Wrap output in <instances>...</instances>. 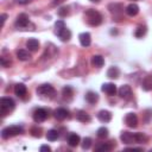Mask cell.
I'll return each mask as SVG.
<instances>
[{
    "label": "cell",
    "mask_w": 152,
    "mask_h": 152,
    "mask_svg": "<svg viewBox=\"0 0 152 152\" xmlns=\"http://www.w3.org/2000/svg\"><path fill=\"white\" fill-rule=\"evenodd\" d=\"M84 18H86V21L90 25V26H99L101 23H102V15L95 11V10H87L84 12Z\"/></svg>",
    "instance_id": "cell-1"
},
{
    "label": "cell",
    "mask_w": 152,
    "mask_h": 152,
    "mask_svg": "<svg viewBox=\"0 0 152 152\" xmlns=\"http://www.w3.org/2000/svg\"><path fill=\"white\" fill-rule=\"evenodd\" d=\"M24 132V128L19 125H11L8 127H5L1 131V138L2 139H8L11 137H15L18 134H21Z\"/></svg>",
    "instance_id": "cell-2"
},
{
    "label": "cell",
    "mask_w": 152,
    "mask_h": 152,
    "mask_svg": "<svg viewBox=\"0 0 152 152\" xmlns=\"http://www.w3.org/2000/svg\"><path fill=\"white\" fill-rule=\"evenodd\" d=\"M14 106L15 103L11 97H1L0 99V114L5 116L7 113L14 109Z\"/></svg>",
    "instance_id": "cell-3"
},
{
    "label": "cell",
    "mask_w": 152,
    "mask_h": 152,
    "mask_svg": "<svg viewBox=\"0 0 152 152\" xmlns=\"http://www.w3.org/2000/svg\"><path fill=\"white\" fill-rule=\"evenodd\" d=\"M37 94L45 99H53L56 95V90L50 84H42L37 88Z\"/></svg>",
    "instance_id": "cell-4"
},
{
    "label": "cell",
    "mask_w": 152,
    "mask_h": 152,
    "mask_svg": "<svg viewBox=\"0 0 152 152\" xmlns=\"http://www.w3.org/2000/svg\"><path fill=\"white\" fill-rule=\"evenodd\" d=\"M49 118V112L45 108H37L33 112V120L36 122H43Z\"/></svg>",
    "instance_id": "cell-5"
},
{
    "label": "cell",
    "mask_w": 152,
    "mask_h": 152,
    "mask_svg": "<svg viewBox=\"0 0 152 152\" xmlns=\"http://www.w3.org/2000/svg\"><path fill=\"white\" fill-rule=\"evenodd\" d=\"M118 93H119L120 97H122L124 100H131L132 96H133L132 89H131V87H129L128 84H124V86H121V87L119 88Z\"/></svg>",
    "instance_id": "cell-6"
},
{
    "label": "cell",
    "mask_w": 152,
    "mask_h": 152,
    "mask_svg": "<svg viewBox=\"0 0 152 152\" xmlns=\"http://www.w3.org/2000/svg\"><path fill=\"white\" fill-rule=\"evenodd\" d=\"M125 124L131 127V128H134L138 126V116L135 113H127L126 116H125Z\"/></svg>",
    "instance_id": "cell-7"
},
{
    "label": "cell",
    "mask_w": 152,
    "mask_h": 152,
    "mask_svg": "<svg viewBox=\"0 0 152 152\" xmlns=\"http://www.w3.org/2000/svg\"><path fill=\"white\" fill-rule=\"evenodd\" d=\"M120 139L124 144H134V142H137L135 133H131V132H122L121 135H120Z\"/></svg>",
    "instance_id": "cell-8"
},
{
    "label": "cell",
    "mask_w": 152,
    "mask_h": 152,
    "mask_svg": "<svg viewBox=\"0 0 152 152\" xmlns=\"http://www.w3.org/2000/svg\"><path fill=\"white\" fill-rule=\"evenodd\" d=\"M30 23V19H28V15L25 14V13H21L17 17V20H15V26L18 27H26Z\"/></svg>",
    "instance_id": "cell-9"
},
{
    "label": "cell",
    "mask_w": 152,
    "mask_h": 152,
    "mask_svg": "<svg viewBox=\"0 0 152 152\" xmlns=\"http://www.w3.org/2000/svg\"><path fill=\"white\" fill-rule=\"evenodd\" d=\"M101 90L104 91L107 95L113 96L116 93V86L114 83H103L102 87H101Z\"/></svg>",
    "instance_id": "cell-10"
},
{
    "label": "cell",
    "mask_w": 152,
    "mask_h": 152,
    "mask_svg": "<svg viewBox=\"0 0 152 152\" xmlns=\"http://www.w3.org/2000/svg\"><path fill=\"white\" fill-rule=\"evenodd\" d=\"M14 93H15V95L18 96V97H25V95L27 94V89H26V86H24L23 83H18V84H15V87H14Z\"/></svg>",
    "instance_id": "cell-11"
},
{
    "label": "cell",
    "mask_w": 152,
    "mask_h": 152,
    "mask_svg": "<svg viewBox=\"0 0 152 152\" xmlns=\"http://www.w3.org/2000/svg\"><path fill=\"white\" fill-rule=\"evenodd\" d=\"M53 114H55V118L57 120H64V119H66V118L70 116L69 115V110H66L65 108H57L53 112Z\"/></svg>",
    "instance_id": "cell-12"
},
{
    "label": "cell",
    "mask_w": 152,
    "mask_h": 152,
    "mask_svg": "<svg viewBox=\"0 0 152 152\" xmlns=\"http://www.w3.org/2000/svg\"><path fill=\"white\" fill-rule=\"evenodd\" d=\"M97 119H99L101 122H109V121L112 120V113L108 112V110L102 109V110H100V112L97 113Z\"/></svg>",
    "instance_id": "cell-13"
},
{
    "label": "cell",
    "mask_w": 152,
    "mask_h": 152,
    "mask_svg": "<svg viewBox=\"0 0 152 152\" xmlns=\"http://www.w3.org/2000/svg\"><path fill=\"white\" fill-rule=\"evenodd\" d=\"M78 39H80V43H81V45H82V46L87 48V46H89V45H90L91 39H90V34H89L88 32H82V33H80Z\"/></svg>",
    "instance_id": "cell-14"
},
{
    "label": "cell",
    "mask_w": 152,
    "mask_h": 152,
    "mask_svg": "<svg viewBox=\"0 0 152 152\" xmlns=\"http://www.w3.org/2000/svg\"><path fill=\"white\" fill-rule=\"evenodd\" d=\"M80 141H81V138H80L78 134H76V133H70V134L68 135V144H69V146L76 147V146L80 144Z\"/></svg>",
    "instance_id": "cell-15"
},
{
    "label": "cell",
    "mask_w": 152,
    "mask_h": 152,
    "mask_svg": "<svg viewBox=\"0 0 152 152\" xmlns=\"http://www.w3.org/2000/svg\"><path fill=\"white\" fill-rule=\"evenodd\" d=\"M15 55H17L18 59H19V61H23V62L28 61V59L31 58V55L28 53V51H26V50H24V49L17 50V51H15Z\"/></svg>",
    "instance_id": "cell-16"
},
{
    "label": "cell",
    "mask_w": 152,
    "mask_h": 152,
    "mask_svg": "<svg viewBox=\"0 0 152 152\" xmlns=\"http://www.w3.org/2000/svg\"><path fill=\"white\" fill-rule=\"evenodd\" d=\"M138 12H139V6L137 5V4H129L127 7H126V13H127V15H129V17H134V15H137L138 14Z\"/></svg>",
    "instance_id": "cell-17"
},
{
    "label": "cell",
    "mask_w": 152,
    "mask_h": 152,
    "mask_svg": "<svg viewBox=\"0 0 152 152\" xmlns=\"http://www.w3.org/2000/svg\"><path fill=\"white\" fill-rule=\"evenodd\" d=\"M26 48L30 50V51H37L39 49V42L36 39V38H30L27 42H26Z\"/></svg>",
    "instance_id": "cell-18"
},
{
    "label": "cell",
    "mask_w": 152,
    "mask_h": 152,
    "mask_svg": "<svg viewBox=\"0 0 152 152\" xmlns=\"http://www.w3.org/2000/svg\"><path fill=\"white\" fill-rule=\"evenodd\" d=\"M91 64H93V66L101 68V66H103V64H104V59H103V57L100 56V55H94V56L91 57Z\"/></svg>",
    "instance_id": "cell-19"
},
{
    "label": "cell",
    "mask_w": 152,
    "mask_h": 152,
    "mask_svg": "<svg viewBox=\"0 0 152 152\" xmlns=\"http://www.w3.org/2000/svg\"><path fill=\"white\" fill-rule=\"evenodd\" d=\"M76 118H77V120L81 121V122H89V121L91 120L90 115H89L87 112H84V110H78L77 114H76Z\"/></svg>",
    "instance_id": "cell-20"
},
{
    "label": "cell",
    "mask_w": 152,
    "mask_h": 152,
    "mask_svg": "<svg viewBox=\"0 0 152 152\" xmlns=\"http://www.w3.org/2000/svg\"><path fill=\"white\" fill-rule=\"evenodd\" d=\"M86 100L87 102H89L90 104H94L99 101V95L95 93V91H88L86 94Z\"/></svg>",
    "instance_id": "cell-21"
},
{
    "label": "cell",
    "mask_w": 152,
    "mask_h": 152,
    "mask_svg": "<svg viewBox=\"0 0 152 152\" xmlns=\"http://www.w3.org/2000/svg\"><path fill=\"white\" fill-rule=\"evenodd\" d=\"M107 76L109 78H118L120 76V70L118 66H110L108 70H107Z\"/></svg>",
    "instance_id": "cell-22"
},
{
    "label": "cell",
    "mask_w": 152,
    "mask_h": 152,
    "mask_svg": "<svg viewBox=\"0 0 152 152\" xmlns=\"http://www.w3.org/2000/svg\"><path fill=\"white\" fill-rule=\"evenodd\" d=\"M112 147H113L112 144H109V142H102V144H99V145L95 146V151H97V152H107V151H110Z\"/></svg>",
    "instance_id": "cell-23"
},
{
    "label": "cell",
    "mask_w": 152,
    "mask_h": 152,
    "mask_svg": "<svg viewBox=\"0 0 152 152\" xmlns=\"http://www.w3.org/2000/svg\"><path fill=\"white\" fill-rule=\"evenodd\" d=\"M141 87L144 90H152V75H148L142 80Z\"/></svg>",
    "instance_id": "cell-24"
},
{
    "label": "cell",
    "mask_w": 152,
    "mask_h": 152,
    "mask_svg": "<svg viewBox=\"0 0 152 152\" xmlns=\"http://www.w3.org/2000/svg\"><path fill=\"white\" fill-rule=\"evenodd\" d=\"M57 36L59 37V39L62 42H68L70 39V37H71V32L68 28H64L63 31H61L59 33H57Z\"/></svg>",
    "instance_id": "cell-25"
},
{
    "label": "cell",
    "mask_w": 152,
    "mask_h": 152,
    "mask_svg": "<svg viewBox=\"0 0 152 152\" xmlns=\"http://www.w3.org/2000/svg\"><path fill=\"white\" fill-rule=\"evenodd\" d=\"M108 10L112 13L118 14V13H121V11L124 10V7H122L121 4H110V5H108Z\"/></svg>",
    "instance_id": "cell-26"
},
{
    "label": "cell",
    "mask_w": 152,
    "mask_h": 152,
    "mask_svg": "<svg viewBox=\"0 0 152 152\" xmlns=\"http://www.w3.org/2000/svg\"><path fill=\"white\" fill-rule=\"evenodd\" d=\"M62 95H63V97H64V99L70 100V99L72 97V95H74V90H72V88H71V87H69V86L64 87V88L62 89Z\"/></svg>",
    "instance_id": "cell-27"
},
{
    "label": "cell",
    "mask_w": 152,
    "mask_h": 152,
    "mask_svg": "<svg viewBox=\"0 0 152 152\" xmlns=\"http://www.w3.org/2000/svg\"><path fill=\"white\" fill-rule=\"evenodd\" d=\"M146 32H147V28H146V26H142V25H140V26H138V27L135 28L134 36H135L137 38H142V37L146 34Z\"/></svg>",
    "instance_id": "cell-28"
},
{
    "label": "cell",
    "mask_w": 152,
    "mask_h": 152,
    "mask_svg": "<svg viewBox=\"0 0 152 152\" xmlns=\"http://www.w3.org/2000/svg\"><path fill=\"white\" fill-rule=\"evenodd\" d=\"M57 138H58V132H57L56 129H50V131H48V133H46V139H48L49 141H55V140H57Z\"/></svg>",
    "instance_id": "cell-29"
},
{
    "label": "cell",
    "mask_w": 152,
    "mask_h": 152,
    "mask_svg": "<svg viewBox=\"0 0 152 152\" xmlns=\"http://www.w3.org/2000/svg\"><path fill=\"white\" fill-rule=\"evenodd\" d=\"M64 28H66V26H65V23H64L63 20H57V21L55 23V31H56V34L59 33L61 31H63Z\"/></svg>",
    "instance_id": "cell-30"
},
{
    "label": "cell",
    "mask_w": 152,
    "mask_h": 152,
    "mask_svg": "<svg viewBox=\"0 0 152 152\" xmlns=\"http://www.w3.org/2000/svg\"><path fill=\"white\" fill-rule=\"evenodd\" d=\"M96 135H97L99 138H101V139L107 138V137H108V128H106V127H100V128L97 129V132H96Z\"/></svg>",
    "instance_id": "cell-31"
},
{
    "label": "cell",
    "mask_w": 152,
    "mask_h": 152,
    "mask_svg": "<svg viewBox=\"0 0 152 152\" xmlns=\"http://www.w3.org/2000/svg\"><path fill=\"white\" fill-rule=\"evenodd\" d=\"M81 146H82V148L83 150H88L90 146H91V139L90 138H84L83 140H82V144H81Z\"/></svg>",
    "instance_id": "cell-32"
},
{
    "label": "cell",
    "mask_w": 152,
    "mask_h": 152,
    "mask_svg": "<svg viewBox=\"0 0 152 152\" xmlns=\"http://www.w3.org/2000/svg\"><path fill=\"white\" fill-rule=\"evenodd\" d=\"M31 133H32L33 137H36V138H40V137H42V128L32 127V128H31Z\"/></svg>",
    "instance_id": "cell-33"
},
{
    "label": "cell",
    "mask_w": 152,
    "mask_h": 152,
    "mask_svg": "<svg viewBox=\"0 0 152 152\" xmlns=\"http://www.w3.org/2000/svg\"><path fill=\"white\" fill-rule=\"evenodd\" d=\"M135 139L137 142H145L147 140V137L144 133H135Z\"/></svg>",
    "instance_id": "cell-34"
},
{
    "label": "cell",
    "mask_w": 152,
    "mask_h": 152,
    "mask_svg": "<svg viewBox=\"0 0 152 152\" xmlns=\"http://www.w3.org/2000/svg\"><path fill=\"white\" fill-rule=\"evenodd\" d=\"M144 116H145V118H144V121H145V122H150V119L152 118V109H146Z\"/></svg>",
    "instance_id": "cell-35"
},
{
    "label": "cell",
    "mask_w": 152,
    "mask_h": 152,
    "mask_svg": "<svg viewBox=\"0 0 152 152\" xmlns=\"http://www.w3.org/2000/svg\"><path fill=\"white\" fill-rule=\"evenodd\" d=\"M58 14H59L61 17L66 15V14H68V7H61V8L58 10Z\"/></svg>",
    "instance_id": "cell-36"
},
{
    "label": "cell",
    "mask_w": 152,
    "mask_h": 152,
    "mask_svg": "<svg viewBox=\"0 0 152 152\" xmlns=\"http://www.w3.org/2000/svg\"><path fill=\"white\" fill-rule=\"evenodd\" d=\"M39 150H40V152H50L51 151L50 146H48V145H42Z\"/></svg>",
    "instance_id": "cell-37"
},
{
    "label": "cell",
    "mask_w": 152,
    "mask_h": 152,
    "mask_svg": "<svg viewBox=\"0 0 152 152\" xmlns=\"http://www.w3.org/2000/svg\"><path fill=\"white\" fill-rule=\"evenodd\" d=\"M6 18H7V14H1V17H0V19H1V27L4 26V24H5V20H6Z\"/></svg>",
    "instance_id": "cell-38"
},
{
    "label": "cell",
    "mask_w": 152,
    "mask_h": 152,
    "mask_svg": "<svg viewBox=\"0 0 152 152\" xmlns=\"http://www.w3.org/2000/svg\"><path fill=\"white\" fill-rule=\"evenodd\" d=\"M19 5H26V4H28L31 0H15Z\"/></svg>",
    "instance_id": "cell-39"
},
{
    "label": "cell",
    "mask_w": 152,
    "mask_h": 152,
    "mask_svg": "<svg viewBox=\"0 0 152 152\" xmlns=\"http://www.w3.org/2000/svg\"><path fill=\"white\" fill-rule=\"evenodd\" d=\"M91 2H100V0H90Z\"/></svg>",
    "instance_id": "cell-40"
}]
</instances>
